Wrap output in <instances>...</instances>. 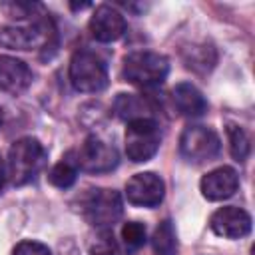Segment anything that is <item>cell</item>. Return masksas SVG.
<instances>
[{
  "mask_svg": "<svg viewBox=\"0 0 255 255\" xmlns=\"http://www.w3.org/2000/svg\"><path fill=\"white\" fill-rule=\"evenodd\" d=\"M44 163H46L44 145L32 135L20 137L10 145L6 159V175L12 181V185H26L40 173Z\"/></svg>",
  "mask_w": 255,
  "mask_h": 255,
  "instance_id": "cell-1",
  "label": "cell"
},
{
  "mask_svg": "<svg viewBox=\"0 0 255 255\" xmlns=\"http://www.w3.org/2000/svg\"><path fill=\"white\" fill-rule=\"evenodd\" d=\"M151 245H153L155 255H177V235H175V227L169 219H163L155 227Z\"/></svg>",
  "mask_w": 255,
  "mask_h": 255,
  "instance_id": "cell-16",
  "label": "cell"
},
{
  "mask_svg": "<svg viewBox=\"0 0 255 255\" xmlns=\"http://www.w3.org/2000/svg\"><path fill=\"white\" fill-rule=\"evenodd\" d=\"M70 153L76 157L74 161H76L78 169H84L88 173L112 171L120 161L118 149L112 143H108L96 135H90L78 151H70Z\"/></svg>",
  "mask_w": 255,
  "mask_h": 255,
  "instance_id": "cell-7",
  "label": "cell"
},
{
  "mask_svg": "<svg viewBox=\"0 0 255 255\" xmlns=\"http://www.w3.org/2000/svg\"><path fill=\"white\" fill-rule=\"evenodd\" d=\"M70 82L78 92L96 94L108 88V66L104 58L92 50H78L70 60Z\"/></svg>",
  "mask_w": 255,
  "mask_h": 255,
  "instance_id": "cell-3",
  "label": "cell"
},
{
  "mask_svg": "<svg viewBox=\"0 0 255 255\" xmlns=\"http://www.w3.org/2000/svg\"><path fill=\"white\" fill-rule=\"evenodd\" d=\"M52 28L48 20H34L28 26H2L0 28V46L10 50H32L48 42Z\"/></svg>",
  "mask_w": 255,
  "mask_h": 255,
  "instance_id": "cell-8",
  "label": "cell"
},
{
  "mask_svg": "<svg viewBox=\"0 0 255 255\" xmlns=\"http://www.w3.org/2000/svg\"><path fill=\"white\" fill-rule=\"evenodd\" d=\"M179 151L189 163H205L219 155L221 139L207 126H189L179 137Z\"/></svg>",
  "mask_w": 255,
  "mask_h": 255,
  "instance_id": "cell-6",
  "label": "cell"
},
{
  "mask_svg": "<svg viewBox=\"0 0 255 255\" xmlns=\"http://www.w3.org/2000/svg\"><path fill=\"white\" fill-rule=\"evenodd\" d=\"M169 74V60L157 52H131L124 58L122 76L126 82L139 88H155L165 82Z\"/></svg>",
  "mask_w": 255,
  "mask_h": 255,
  "instance_id": "cell-2",
  "label": "cell"
},
{
  "mask_svg": "<svg viewBox=\"0 0 255 255\" xmlns=\"http://www.w3.org/2000/svg\"><path fill=\"white\" fill-rule=\"evenodd\" d=\"M90 255H122L118 241L114 239V233L110 229H100L88 243Z\"/></svg>",
  "mask_w": 255,
  "mask_h": 255,
  "instance_id": "cell-19",
  "label": "cell"
},
{
  "mask_svg": "<svg viewBox=\"0 0 255 255\" xmlns=\"http://www.w3.org/2000/svg\"><path fill=\"white\" fill-rule=\"evenodd\" d=\"M76 177H78V165L74 159H70V155L62 157V161H58L50 173H48V179L52 185H56L58 189H68L76 183Z\"/></svg>",
  "mask_w": 255,
  "mask_h": 255,
  "instance_id": "cell-17",
  "label": "cell"
},
{
  "mask_svg": "<svg viewBox=\"0 0 255 255\" xmlns=\"http://www.w3.org/2000/svg\"><path fill=\"white\" fill-rule=\"evenodd\" d=\"M209 227L215 235L225 237V239H241L251 233V215L235 205H227L217 209L211 219Z\"/></svg>",
  "mask_w": 255,
  "mask_h": 255,
  "instance_id": "cell-11",
  "label": "cell"
},
{
  "mask_svg": "<svg viewBox=\"0 0 255 255\" xmlns=\"http://www.w3.org/2000/svg\"><path fill=\"white\" fill-rule=\"evenodd\" d=\"M88 28H90V34H92L94 40L108 44V42L120 40V38L126 34L128 22H126L124 14L118 12L114 6L100 4V6L94 10Z\"/></svg>",
  "mask_w": 255,
  "mask_h": 255,
  "instance_id": "cell-10",
  "label": "cell"
},
{
  "mask_svg": "<svg viewBox=\"0 0 255 255\" xmlns=\"http://www.w3.org/2000/svg\"><path fill=\"white\" fill-rule=\"evenodd\" d=\"M122 239L128 249H139L145 243V227L139 221H128L122 227Z\"/></svg>",
  "mask_w": 255,
  "mask_h": 255,
  "instance_id": "cell-20",
  "label": "cell"
},
{
  "mask_svg": "<svg viewBox=\"0 0 255 255\" xmlns=\"http://www.w3.org/2000/svg\"><path fill=\"white\" fill-rule=\"evenodd\" d=\"M173 106L185 118H199L207 112V100L189 82H181L173 88Z\"/></svg>",
  "mask_w": 255,
  "mask_h": 255,
  "instance_id": "cell-14",
  "label": "cell"
},
{
  "mask_svg": "<svg viewBox=\"0 0 255 255\" xmlns=\"http://www.w3.org/2000/svg\"><path fill=\"white\" fill-rule=\"evenodd\" d=\"M163 195H165V183L153 171L135 173L126 183V197L131 205L137 207H155L161 203Z\"/></svg>",
  "mask_w": 255,
  "mask_h": 255,
  "instance_id": "cell-9",
  "label": "cell"
},
{
  "mask_svg": "<svg viewBox=\"0 0 255 255\" xmlns=\"http://www.w3.org/2000/svg\"><path fill=\"white\" fill-rule=\"evenodd\" d=\"M114 110H116V116L126 122L139 120V118H151L147 114L151 110L149 104L135 94H118V98L114 102Z\"/></svg>",
  "mask_w": 255,
  "mask_h": 255,
  "instance_id": "cell-15",
  "label": "cell"
},
{
  "mask_svg": "<svg viewBox=\"0 0 255 255\" xmlns=\"http://www.w3.org/2000/svg\"><path fill=\"white\" fill-rule=\"evenodd\" d=\"M60 255H78V253H76V251H72V253H68V249H66V247L62 245V247H60Z\"/></svg>",
  "mask_w": 255,
  "mask_h": 255,
  "instance_id": "cell-23",
  "label": "cell"
},
{
  "mask_svg": "<svg viewBox=\"0 0 255 255\" xmlns=\"http://www.w3.org/2000/svg\"><path fill=\"white\" fill-rule=\"evenodd\" d=\"M6 165H4V159H2V155H0V191L4 189V183H6Z\"/></svg>",
  "mask_w": 255,
  "mask_h": 255,
  "instance_id": "cell-22",
  "label": "cell"
},
{
  "mask_svg": "<svg viewBox=\"0 0 255 255\" xmlns=\"http://www.w3.org/2000/svg\"><path fill=\"white\" fill-rule=\"evenodd\" d=\"M201 193L205 199L209 201H223L229 199L231 195H235L237 187H239V175L233 167H217L213 171H209L207 175H203L201 183Z\"/></svg>",
  "mask_w": 255,
  "mask_h": 255,
  "instance_id": "cell-12",
  "label": "cell"
},
{
  "mask_svg": "<svg viewBox=\"0 0 255 255\" xmlns=\"http://www.w3.org/2000/svg\"><path fill=\"white\" fill-rule=\"evenodd\" d=\"M2 122H4V114H2V108H0V128H2Z\"/></svg>",
  "mask_w": 255,
  "mask_h": 255,
  "instance_id": "cell-24",
  "label": "cell"
},
{
  "mask_svg": "<svg viewBox=\"0 0 255 255\" xmlns=\"http://www.w3.org/2000/svg\"><path fill=\"white\" fill-rule=\"evenodd\" d=\"M161 145V131L153 118H139L128 122L126 153L133 163L149 161Z\"/></svg>",
  "mask_w": 255,
  "mask_h": 255,
  "instance_id": "cell-4",
  "label": "cell"
},
{
  "mask_svg": "<svg viewBox=\"0 0 255 255\" xmlns=\"http://www.w3.org/2000/svg\"><path fill=\"white\" fill-rule=\"evenodd\" d=\"M12 255H52V251H50L48 245H44L40 241L26 239V241H20L12 249Z\"/></svg>",
  "mask_w": 255,
  "mask_h": 255,
  "instance_id": "cell-21",
  "label": "cell"
},
{
  "mask_svg": "<svg viewBox=\"0 0 255 255\" xmlns=\"http://www.w3.org/2000/svg\"><path fill=\"white\" fill-rule=\"evenodd\" d=\"M124 211L122 195L116 189H90L82 197V215L84 219L100 229H108L114 225Z\"/></svg>",
  "mask_w": 255,
  "mask_h": 255,
  "instance_id": "cell-5",
  "label": "cell"
},
{
  "mask_svg": "<svg viewBox=\"0 0 255 255\" xmlns=\"http://www.w3.org/2000/svg\"><path fill=\"white\" fill-rule=\"evenodd\" d=\"M227 137H229V151H231L233 159L235 161H245L247 155H249V149H251L247 133L239 126L229 124L227 126Z\"/></svg>",
  "mask_w": 255,
  "mask_h": 255,
  "instance_id": "cell-18",
  "label": "cell"
},
{
  "mask_svg": "<svg viewBox=\"0 0 255 255\" xmlns=\"http://www.w3.org/2000/svg\"><path fill=\"white\" fill-rule=\"evenodd\" d=\"M32 84V70L14 56H0V90L6 94H22Z\"/></svg>",
  "mask_w": 255,
  "mask_h": 255,
  "instance_id": "cell-13",
  "label": "cell"
}]
</instances>
